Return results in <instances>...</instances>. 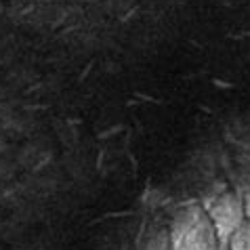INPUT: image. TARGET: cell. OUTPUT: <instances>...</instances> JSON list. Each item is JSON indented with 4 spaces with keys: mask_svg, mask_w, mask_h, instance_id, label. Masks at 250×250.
<instances>
[{
    "mask_svg": "<svg viewBox=\"0 0 250 250\" xmlns=\"http://www.w3.org/2000/svg\"><path fill=\"white\" fill-rule=\"evenodd\" d=\"M170 250H217L219 238L204 206L191 204L181 208L168 227Z\"/></svg>",
    "mask_w": 250,
    "mask_h": 250,
    "instance_id": "1",
    "label": "cell"
},
{
    "mask_svg": "<svg viewBox=\"0 0 250 250\" xmlns=\"http://www.w3.org/2000/svg\"><path fill=\"white\" fill-rule=\"evenodd\" d=\"M204 210L208 214V219H210L214 231H217V238L221 244H225L229 235L246 219L244 200H242L238 191H229V189H221L219 193L208 198L204 202Z\"/></svg>",
    "mask_w": 250,
    "mask_h": 250,
    "instance_id": "2",
    "label": "cell"
},
{
    "mask_svg": "<svg viewBox=\"0 0 250 250\" xmlns=\"http://www.w3.org/2000/svg\"><path fill=\"white\" fill-rule=\"evenodd\" d=\"M145 250H170V240H168V231L151 235V240L147 242Z\"/></svg>",
    "mask_w": 250,
    "mask_h": 250,
    "instance_id": "4",
    "label": "cell"
},
{
    "mask_svg": "<svg viewBox=\"0 0 250 250\" xmlns=\"http://www.w3.org/2000/svg\"><path fill=\"white\" fill-rule=\"evenodd\" d=\"M217 250H229V248H227L225 244H219V248H217Z\"/></svg>",
    "mask_w": 250,
    "mask_h": 250,
    "instance_id": "6",
    "label": "cell"
},
{
    "mask_svg": "<svg viewBox=\"0 0 250 250\" xmlns=\"http://www.w3.org/2000/svg\"><path fill=\"white\" fill-rule=\"evenodd\" d=\"M242 200H244V214H246V219H250V191Z\"/></svg>",
    "mask_w": 250,
    "mask_h": 250,
    "instance_id": "5",
    "label": "cell"
},
{
    "mask_svg": "<svg viewBox=\"0 0 250 250\" xmlns=\"http://www.w3.org/2000/svg\"><path fill=\"white\" fill-rule=\"evenodd\" d=\"M225 246L229 250H250V219H244L240 223V227L229 235V240L225 242Z\"/></svg>",
    "mask_w": 250,
    "mask_h": 250,
    "instance_id": "3",
    "label": "cell"
}]
</instances>
